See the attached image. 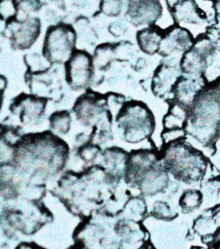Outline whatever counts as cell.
Returning <instances> with one entry per match:
<instances>
[{
    "instance_id": "5b68a950",
    "label": "cell",
    "mask_w": 220,
    "mask_h": 249,
    "mask_svg": "<svg viewBox=\"0 0 220 249\" xmlns=\"http://www.w3.org/2000/svg\"><path fill=\"white\" fill-rule=\"evenodd\" d=\"M160 0H126V17L134 25H151L162 16Z\"/></svg>"
},
{
    "instance_id": "3957f363",
    "label": "cell",
    "mask_w": 220,
    "mask_h": 249,
    "mask_svg": "<svg viewBox=\"0 0 220 249\" xmlns=\"http://www.w3.org/2000/svg\"><path fill=\"white\" fill-rule=\"evenodd\" d=\"M75 30L67 24H58L48 28L46 41L45 51L51 57L62 58L67 56L75 43Z\"/></svg>"
},
{
    "instance_id": "9c48e42d",
    "label": "cell",
    "mask_w": 220,
    "mask_h": 249,
    "mask_svg": "<svg viewBox=\"0 0 220 249\" xmlns=\"http://www.w3.org/2000/svg\"><path fill=\"white\" fill-rule=\"evenodd\" d=\"M164 33L165 30L154 24L148 25V27L141 29L137 34V40L140 48L142 50V52L148 54L158 53Z\"/></svg>"
},
{
    "instance_id": "8992f818",
    "label": "cell",
    "mask_w": 220,
    "mask_h": 249,
    "mask_svg": "<svg viewBox=\"0 0 220 249\" xmlns=\"http://www.w3.org/2000/svg\"><path fill=\"white\" fill-rule=\"evenodd\" d=\"M194 42L195 40L191 32L175 23L165 30L158 53L163 56L170 55L176 52L184 53L192 47Z\"/></svg>"
},
{
    "instance_id": "8fae6325",
    "label": "cell",
    "mask_w": 220,
    "mask_h": 249,
    "mask_svg": "<svg viewBox=\"0 0 220 249\" xmlns=\"http://www.w3.org/2000/svg\"><path fill=\"white\" fill-rule=\"evenodd\" d=\"M124 0H102L100 4V11L110 17L118 16L121 13Z\"/></svg>"
},
{
    "instance_id": "e0dca14e",
    "label": "cell",
    "mask_w": 220,
    "mask_h": 249,
    "mask_svg": "<svg viewBox=\"0 0 220 249\" xmlns=\"http://www.w3.org/2000/svg\"><path fill=\"white\" fill-rule=\"evenodd\" d=\"M205 1H212V2H215L216 0H205Z\"/></svg>"
},
{
    "instance_id": "2e32d148",
    "label": "cell",
    "mask_w": 220,
    "mask_h": 249,
    "mask_svg": "<svg viewBox=\"0 0 220 249\" xmlns=\"http://www.w3.org/2000/svg\"><path fill=\"white\" fill-rule=\"evenodd\" d=\"M214 83H215V85L220 89V77H219L216 81H214Z\"/></svg>"
},
{
    "instance_id": "277c9868",
    "label": "cell",
    "mask_w": 220,
    "mask_h": 249,
    "mask_svg": "<svg viewBox=\"0 0 220 249\" xmlns=\"http://www.w3.org/2000/svg\"><path fill=\"white\" fill-rule=\"evenodd\" d=\"M41 22L36 18L18 19L11 18L6 24V33L14 45L18 48H28L38 37Z\"/></svg>"
},
{
    "instance_id": "7c38bea8",
    "label": "cell",
    "mask_w": 220,
    "mask_h": 249,
    "mask_svg": "<svg viewBox=\"0 0 220 249\" xmlns=\"http://www.w3.org/2000/svg\"><path fill=\"white\" fill-rule=\"evenodd\" d=\"M186 131L184 128H166L162 133V139L165 144H171L185 138Z\"/></svg>"
},
{
    "instance_id": "7a4b0ae2",
    "label": "cell",
    "mask_w": 220,
    "mask_h": 249,
    "mask_svg": "<svg viewBox=\"0 0 220 249\" xmlns=\"http://www.w3.org/2000/svg\"><path fill=\"white\" fill-rule=\"evenodd\" d=\"M164 156L167 168L178 180L192 183L204 178L208 162L204 155L181 142L169 144Z\"/></svg>"
},
{
    "instance_id": "9a60e30c",
    "label": "cell",
    "mask_w": 220,
    "mask_h": 249,
    "mask_svg": "<svg viewBox=\"0 0 220 249\" xmlns=\"http://www.w3.org/2000/svg\"><path fill=\"white\" fill-rule=\"evenodd\" d=\"M176 0H166L167 4H168V8H171L174 3H175Z\"/></svg>"
},
{
    "instance_id": "30bf717a",
    "label": "cell",
    "mask_w": 220,
    "mask_h": 249,
    "mask_svg": "<svg viewBox=\"0 0 220 249\" xmlns=\"http://www.w3.org/2000/svg\"><path fill=\"white\" fill-rule=\"evenodd\" d=\"M203 194L198 190H188L179 198V205L183 212H191L201 206Z\"/></svg>"
},
{
    "instance_id": "4fadbf2b",
    "label": "cell",
    "mask_w": 220,
    "mask_h": 249,
    "mask_svg": "<svg viewBox=\"0 0 220 249\" xmlns=\"http://www.w3.org/2000/svg\"><path fill=\"white\" fill-rule=\"evenodd\" d=\"M154 212L156 213L157 217H160L161 219H173L177 214L173 213L170 206L162 201H159L158 203L155 204L154 207Z\"/></svg>"
},
{
    "instance_id": "ba28073f",
    "label": "cell",
    "mask_w": 220,
    "mask_h": 249,
    "mask_svg": "<svg viewBox=\"0 0 220 249\" xmlns=\"http://www.w3.org/2000/svg\"><path fill=\"white\" fill-rule=\"evenodd\" d=\"M180 65L176 66L175 63L163 62L157 68L152 84L154 94L158 96H165L172 93L173 88L180 77Z\"/></svg>"
},
{
    "instance_id": "5bb4252c",
    "label": "cell",
    "mask_w": 220,
    "mask_h": 249,
    "mask_svg": "<svg viewBox=\"0 0 220 249\" xmlns=\"http://www.w3.org/2000/svg\"><path fill=\"white\" fill-rule=\"evenodd\" d=\"M217 184H218V188H217V196H218V199H219V202L218 204H220V177H216L215 178Z\"/></svg>"
},
{
    "instance_id": "6da1fadb",
    "label": "cell",
    "mask_w": 220,
    "mask_h": 249,
    "mask_svg": "<svg viewBox=\"0 0 220 249\" xmlns=\"http://www.w3.org/2000/svg\"><path fill=\"white\" fill-rule=\"evenodd\" d=\"M184 129L201 143L215 149L220 134V89L214 82L205 85L194 98Z\"/></svg>"
},
{
    "instance_id": "52a82bcc",
    "label": "cell",
    "mask_w": 220,
    "mask_h": 249,
    "mask_svg": "<svg viewBox=\"0 0 220 249\" xmlns=\"http://www.w3.org/2000/svg\"><path fill=\"white\" fill-rule=\"evenodd\" d=\"M169 10L174 22L179 25L181 23L200 24L207 18L195 0H176Z\"/></svg>"
}]
</instances>
